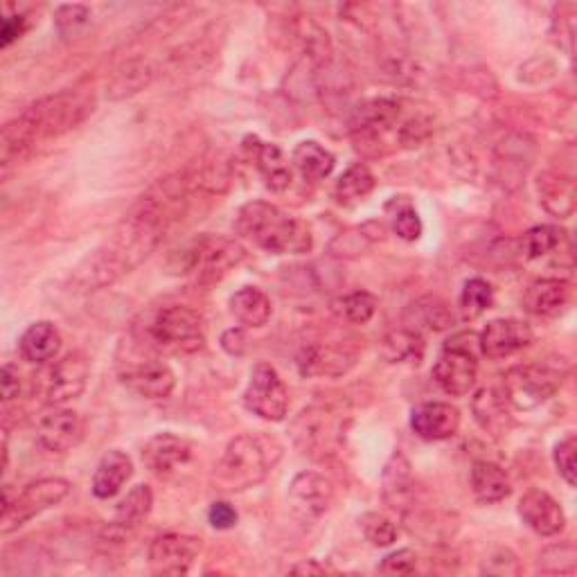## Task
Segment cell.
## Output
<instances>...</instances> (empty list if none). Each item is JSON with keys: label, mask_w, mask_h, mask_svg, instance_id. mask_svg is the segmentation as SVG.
<instances>
[{"label": "cell", "mask_w": 577, "mask_h": 577, "mask_svg": "<svg viewBox=\"0 0 577 577\" xmlns=\"http://www.w3.org/2000/svg\"><path fill=\"white\" fill-rule=\"evenodd\" d=\"M194 190L196 185L190 171H179L158 181L136 201L113 235L81 259L70 282L79 292H98L131 273L158 248L167 230L185 215Z\"/></svg>", "instance_id": "obj_1"}, {"label": "cell", "mask_w": 577, "mask_h": 577, "mask_svg": "<svg viewBox=\"0 0 577 577\" xmlns=\"http://www.w3.org/2000/svg\"><path fill=\"white\" fill-rule=\"evenodd\" d=\"M93 98L79 91L48 95L18 113L0 133V163L10 167L30 156L39 144L77 129L93 113Z\"/></svg>", "instance_id": "obj_2"}, {"label": "cell", "mask_w": 577, "mask_h": 577, "mask_svg": "<svg viewBox=\"0 0 577 577\" xmlns=\"http://www.w3.org/2000/svg\"><path fill=\"white\" fill-rule=\"evenodd\" d=\"M235 230L253 246L273 255L305 253L311 248L309 228L267 201H251L242 206Z\"/></svg>", "instance_id": "obj_3"}, {"label": "cell", "mask_w": 577, "mask_h": 577, "mask_svg": "<svg viewBox=\"0 0 577 577\" xmlns=\"http://www.w3.org/2000/svg\"><path fill=\"white\" fill-rule=\"evenodd\" d=\"M280 456L282 447L275 438L242 433L228 443L215 472V483L223 492H244L269 476Z\"/></svg>", "instance_id": "obj_4"}, {"label": "cell", "mask_w": 577, "mask_h": 577, "mask_svg": "<svg viewBox=\"0 0 577 577\" xmlns=\"http://www.w3.org/2000/svg\"><path fill=\"white\" fill-rule=\"evenodd\" d=\"M246 257V248L230 238H198L171 253L167 269L175 275H194L196 284L210 286L223 280Z\"/></svg>", "instance_id": "obj_5"}, {"label": "cell", "mask_w": 577, "mask_h": 577, "mask_svg": "<svg viewBox=\"0 0 577 577\" xmlns=\"http://www.w3.org/2000/svg\"><path fill=\"white\" fill-rule=\"evenodd\" d=\"M144 334L154 348L175 355H194L206 345L204 319L183 305L158 309L144 328Z\"/></svg>", "instance_id": "obj_6"}, {"label": "cell", "mask_w": 577, "mask_h": 577, "mask_svg": "<svg viewBox=\"0 0 577 577\" xmlns=\"http://www.w3.org/2000/svg\"><path fill=\"white\" fill-rule=\"evenodd\" d=\"M70 495V483L66 478H41L25 485L21 492L12 485L3 487V514H0V533L10 535L25 526L41 512L60 505Z\"/></svg>", "instance_id": "obj_7"}, {"label": "cell", "mask_w": 577, "mask_h": 577, "mask_svg": "<svg viewBox=\"0 0 577 577\" xmlns=\"http://www.w3.org/2000/svg\"><path fill=\"white\" fill-rule=\"evenodd\" d=\"M478 338L472 332L453 334L433 366V380L451 397H465L478 377Z\"/></svg>", "instance_id": "obj_8"}, {"label": "cell", "mask_w": 577, "mask_h": 577, "mask_svg": "<svg viewBox=\"0 0 577 577\" xmlns=\"http://www.w3.org/2000/svg\"><path fill=\"white\" fill-rule=\"evenodd\" d=\"M564 382V374L548 363L514 366L503 377V397L516 411H533L551 399Z\"/></svg>", "instance_id": "obj_9"}, {"label": "cell", "mask_w": 577, "mask_h": 577, "mask_svg": "<svg viewBox=\"0 0 577 577\" xmlns=\"http://www.w3.org/2000/svg\"><path fill=\"white\" fill-rule=\"evenodd\" d=\"M343 415L332 407H309L292 424L296 447L311 458H328L336 453L345 438Z\"/></svg>", "instance_id": "obj_10"}, {"label": "cell", "mask_w": 577, "mask_h": 577, "mask_svg": "<svg viewBox=\"0 0 577 577\" xmlns=\"http://www.w3.org/2000/svg\"><path fill=\"white\" fill-rule=\"evenodd\" d=\"M89 372L91 368L86 357L70 352L41 372L37 388L48 407H64V403L77 399L84 393L86 382H89Z\"/></svg>", "instance_id": "obj_11"}, {"label": "cell", "mask_w": 577, "mask_h": 577, "mask_svg": "<svg viewBox=\"0 0 577 577\" xmlns=\"http://www.w3.org/2000/svg\"><path fill=\"white\" fill-rule=\"evenodd\" d=\"M244 407L267 422H282L288 411V390L269 363H257L244 390Z\"/></svg>", "instance_id": "obj_12"}, {"label": "cell", "mask_w": 577, "mask_h": 577, "mask_svg": "<svg viewBox=\"0 0 577 577\" xmlns=\"http://www.w3.org/2000/svg\"><path fill=\"white\" fill-rule=\"evenodd\" d=\"M201 548L204 543L194 535H158L150 546V566L156 575H185L194 566Z\"/></svg>", "instance_id": "obj_13"}, {"label": "cell", "mask_w": 577, "mask_h": 577, "mask_svg": "<svg viewBox=\"0 0 577 577\" xmlns=\"http://www.w3.org/2000/svg\"><path fill=\"white\" fill-rule=\"evenodd\" d=\"M298 372L303 377H343L348 374L355 363L357 355L336 343H316L307 345L298 355Z\"/></svg>", "instance_id": "obj_14"}, {"label": "cell", "mask_w": 577, "mask_h": 577, "mask_svg": "<svg viewBox=\"0 0 577 577\" xmlns=\"http://www.w3.org/2000/svg\"><path fill=\"white\" fill-rule=\"evenodd\" d=\"M533 338V328L526 321L497 319L480 332L478 348L487 359H505L528 348Z\"/></svg>", "instance_id": "obj_15"}, {"label": "cell", "mask_w": 577, "mask_h": 577, "mask_svg": "<svg viewBox=\"0 0 577 577\" xmlns=\"http://www.w3.org/2000/svg\"><path fill=\"white\" fill-rule=\"evenodd\" d=\"M288 501L303 518H319L334 501V483L319 472H300L288 485Z\"/></svg>", "instance_id": "obj_16"}, {"label": "cell", "mask_w": 577, "mask_h": 577, "mask_svg": "<svg viewBox=\"0 0 577 577\" xmlns=\"http://www.w3.org/2000/svg\"><path fill=\"white\" fill-rule=\"evenodd\" d=\"M192 456L194 447L185 438L175 436V433H158L142 447L144 467L161 478L177 474L190 463Z\"/></svg>", "instance_id": "obj_17"}, {"label": "cell", "mask_w": 577, "mask_h": 577, "mask_svg": "<svg viewBox=\"0 0 577 577\" xmlns=\"http://www.w3.org/2000/svg\"><path fill=\"white\" fill-rule=\"evenodd\" d=\"M120 377L123 384L142 399H167L177 386L175 372L158 359H142L131 363Z\"/></svg>", "instance_id": "obj_18"}, {"label": "cell", "mask_w": 577, "mask_h": 577, "mask_svg": "<svg viewBox=\"0 0 577 577\" xmlns=\"http://www.w3.org/2000/svg\"><path fill=\"white\" fill-rule=\"evenodd\" d=\"M84 436L81 418L64 407H52L37 424V443L50 453H66Z\"/></svg>", "instance_id": "obj_19"}, {"label": "cell", "mask_w": 577, "mask_h": 577, "mask_svg": "<svg viewBox=\"0 0 577 577\" xmlns=\"http://www.w3.org/2000/svg\"><path fill=\"white\" fill-rule=\"evenodd\" d=\"M518 516L539 537H555L566 528V514L562 505L541 489H530L518 501Z\"/></svg>", "instance_id": "obj_20"}, {"label": "cell", "mask_w": 577, "mask_h": 577, "mask_svg": "<svg viewBox=\"0 0 577 577\" xmlns=\"http://www.w3.org/2000/svg\"><path fill=\"white\" fill-rule=\"evenodd\" d=\"M411 428L428 443L449 440L460 428V411L447 401H424L411 413Z\"/></svg>", "instance_id": "obj_21"}, {"label": "cell", "mask_w": 577, "mask_h": 577, "mask_svg": "<svg viewBox=\"0 0 577 577\" xmlns=\"http://www.w3.org/2000/svg\"><path fill=\"white\" fill-rule=\"evenodd\" d=\"M152 505H154L152 489L148 485H136L131 492L118 503V508H115V516L108 524V528L104 530V535L115 543L125 541L144 522V518H148V514L152 512Z\"/></svg>", "instance_id": "obj_22"}, {"label": "cell", "mask_w": 577, "mask_h": 577, "mask_svg": "<svg viewBox=\"0 0 577 577\" xmlns=\"http://www.w3.org/2000/svg\"><path fill=\"white\" fill-rule=\"evenodd\" d=\"M382 495L384 501L390 505V510L395 512H409V508L413 505L415 499V478L411 472V463L409 458L395 451L390 456V460L384 467L382 474Z\"/></svg>", "instance_id": "obj_23"}, {"label": "cell", "mask_w": 577, "mask_h": 577, "mask_svg": "<svg viewBox=\"0 0 577 577\" xmlns=\"http://www.w3.org/2000/svg\"><path fill=\"white\" fill-rule=\"evenodd\" d=\"M131 474H133V463H131V458L125 451L113 449V451L104 453L102 460L98 463L95 474H93V495H95V499L108 501L115 495H120V489L131 478Z\"/></svg>", "instance_id": "obj_24"}, {"label": "cell", "mask_w": 577, "mask_h": 577, "mask_svg": "<svg viewBox=\"0 0 577 577\" xmlns=\"http://www.w3.org/2000/svg\"><path fill=\"white\" fill-rule=\"evenodd\" d=\"M399 118V102L374 98L357 104L350 113V129L363 136H377L390 129Z\"/></svg>", "instance_id": "obj_25"}, {"label": "cell", "mask_w": 577, "mask_h": 577, "mask_svg": "<svg viewBox=\"0 0 577 577\" xmlns=\"http://www.w3.org/2000/svg\"><path fill=\"white\" fill-rule=\"evenodd\" d=\"M570 298V284L560 278H541L524 294V307L533 316H557Z\"/></svg>", "instance_id": "obj_26"}, {"label": "cell", "mask_w": 577, "mask_h": 577, "mask_svg": "<svg viewBox=\"0 0 577 577\" xmlns=\"http://www.w3.org/2000/svg\"><path fill=\"white\" fill-rule=\"evenodd\" d=\"M541 206L553 217L568 219L575 213V181L562 171H543L537 179Z\"/></svg>", "instance_id": "obj_27"}, {"label": "cell", "mask_w": 577, "mask_h": 577, "mask_svg": "<svg viewBox=\"0 0 577 577\" xmlns=\"http://www.w3.org/2000/svg\"><path fill=\"white\" fill-rule=\"evenodd\" d=\"M251 142L253 148L246 144V150H251V156L255 158V165L259 169V175H262L267 188L273 192H282L292 185V165H288L286 156L282 154L278 144L259 142L257 138H251Z\"/></svg>", "instance_id": "obj_28"}, {"label": "cell", "mask_w": 577, "mask_h": 577, "mask_svg": "<svg viewBox=\"0 0 577 577\" xmlns=\"http://www.w3.org/2000/svg\"><path fill=\"white\" fill-rule=\"evenodd\" d=\"M21 357L35 366L50 363L62 350V334L50 321H39L21 336Z\"/></svg>", "instance_id": "obj_29"}, {"label": "cell", "mask_w": 577, "mask_h": 577, "mask_svg": "<svg viewBox=\"0 0 577 577\" xmlns=\"http://www.w3.org/2000/svg\"><path fill=\"white\" fill-rule=\"evenodd\" d=\"M505 403L508 399L495 388H480L474 395V401H472L474 420L492 438L503 436V433L510 428V413H508Z\"/></svg>", "instance_id": "obj_30"}, {"label": "cell", "mask_w": 577, "mask_h": 577, "mask_svg": "<svg viewBox=\"0 0 577 577\" xmlns=\"http://www.w3.org/2000/svg\"><path fill=\"white\" fill-rule=\"evenodd\" d=\"M230 313L244 328H265L271 319L273 307L269 296L257 286H242L240 292L230 298Z\"/></svg>", "instance_id": "obj_31"}, {"label": "cell", "mask_w": 577, "mask_h": 577, "mask_svg": "<svg viewBox=\"0 0 577 577\" xmlns=\"http://www.w3.org/2000/svg\"><path fill=\"white\" fill-rule=\"evenodd\" d=\"M154 77H156V66L150 60H144V56H138V60L127 62L113 75V79L106 86V95L111 100H125L129 95L140 93L142 89H148Z\"/></svg>", "instance_id": "obj_32"}, {"label": "cell", "mask_w": 577, "mask_h": 577, "mask_svg": "<svg viewBox=\"0 0 577 577\" xmlns=\"http://www.w3.org/2000/svg\"><path fill=\"white\" fill-rule=\"evenodd\" d=\"M403 321H407V325H411L409 330L413 332H420V330L443 332V330H449L456 319H453L451 307L443 298L424 296L407 309Z\"/></svg>", "instance_id": "obj_33"}, {"label": "cell", "mask_w": 577, "mask_h": 577, "mask_svg": "<svg viewBox=\"0 0 577 577\" xmlns=\"http://www.w3.org/2000/svg\"><path fill=\"white\" fill-rule=\"evenodd\" d=\"M472 489L480 503H501L510 497L512 483L503 467L480 460L472 467Z\"/></svg>", "instance_id": "obj_34"}, {"label": "cell", "mask_w": 577, "mask_h": 577, "mask_svg": "<svg viewBox=\"0 0 577 577\" xmlns=\"http://www.w3.org/2000/svg\"><path fill=\"white\" fill-rule=\"evenodd\" d=\"M292 163H294V167L298 169V175L305 181L316 183V181H323V179H328L332 175L336 161H334L332 152L321 148L319 142L305 140L294 150Z\"/></svg>", "instance_id": "obj_35"}, {"label": "cell", "mask_w": 577, "mask_h": 577, "mask_svg": "<svg viewBox=\"0 0 577 577\" xmlns=\"http://www.w3.org/2000/svg\"><path fill=\"white\" fill-rule=\"evenodd\" d=\"M380 352L388 363H420L424 357V341L420 332L409 328L395 330L384 336Z\"/></svg>", "instance_id": "obj_36"}, {"label": "cell", "mask_w": 577, "mask_h": 577, "mask_svg": "<svg viewBox=\"0 0 577 577\" xmlns=\"http://www.w3.org/2000/svg\"><path fill=\"white\" fill-rule=\"evenodd\" d=\"M374 190V177L372 171L357 163L352 167H348L341 175V179L334 185V198L336 204L341 206H355L359 201H363L370 192Z\"/></svg>", "instance_id": "obj_37"}, {"label": "cell", "mask_w": 577, "mask_h": 577, "mask_svg": "<svg viewBox=\"0 0 577 577\" xmlns=\"http://www.w3.org/2000/svg\"><path fill=\"white\" fill-rule=\"evenodd\" d=\"M386 210L390 213V221H393V230L395 235L403 242H415L422 235V221L418 210L413 208L411 201L407 196H395L390 204L386 206Z\"/></svg>", "instance_id": "obj_38"}, {"label": "cell", "mask_w": 577, "mask_h": 577, "mask_svg": "<svg viewBox=\"0 0 577 577\" xmlns=\"http://www.w3.org/2000/svg\"><path fill=\"white\" fill-rule=\"evenodd\" d=\"M564 230L557 226H535L522 240V253L528 259H541L546 255L555 253L564 242Z\"/></svg>", "instance_id": "obj_39"}, {"label": "cell", "mask_w": 577, "mask_h": 577, "mask_svg": "<svg viewBox=\"0 0 577 577\" xmlns=\"http://www.w3.org/2000/svg\"><path fill=\"white\" fill-rule=\"evenodd\" d=\"M332 309L336 316L352 325H366L374 316V311H377V298L368 292H355L338 298Z\"/></svg>", "instance_id": "obj_40"}, {"label": "cell", "mask_w": 577, "mask_h": 577, "mask_svg": "<svg viewBox=\"0 0 577 577\" xmlns=\"http://www.w3.org/2000/svg\"><path fill=\"white\" fill-rule=\"evenodd\" d=\"M495 288L483 278H472L465 282L463 294H460V311L465 319H478L483 311L492 307Z\"/></svg>", "instance_id": "obj_41"}, {"label": "cell", "mask_w": 577, "mask_h": 577, "mask_svg": "<svg viewBox=\"0 0 577 577\" xmlns=\"http://www.w3.org/2000/svg\"><path fill=\"white\" fill-rule=\"evenodd\" d=\"M359 524H361V530H363L366 539L372 546L386 548V546H393L397 541V526L390 522L388 516H384L380 512L363 514Z\"/></svg>", "instance_id": "obj_42"}, {"label": "cell", "mask_w": 577, "mask_h": 577, "mask_svg": "<svg viewBox=\"0 0 577 577\" xmlns=\"http://www.w3.org/2000/svg\"><path fill=\"white\" fill-rule=\"evenodd\" d=\"M543 573H573L577 566V548L570 541L555 543L539 555Z\"/></svg>", "instance_id": "obj_43"}, {"label": "cell", "mask_w": 577, "mask_h": 577, "mask_svg": "<svg viewBox=\"0 0 577 577\" xmlns=\"http://www.w3.org/2000/svg\"><path fill=\"white\" fill-rule=\"evenodd\" d=\"M91 23V10L86 5H62L54 14V25L64 39L77 37Z\"/></svg>", "instance_id": "obj_44"}, {"label": "cell", "mask_w": 577, "mask_h": 577, "mask_svg": "<svg viewBox=\"0 0 577 577\" xmlns=\"http://www.w3.org/2000/svg\"><path fill=\"white\" fill-rule=\"evenodd\" d=\"M575 451H577V440L570 433V436H566L564 440L557 443L555 447V465H557V472L560 476L566 480V485L575 487Z\"/></svg>", "instance_id": "obj_45"}, {"label": "cell", "mask_w": 577, "mask_h": 577, "mask_svg": "<svg viewBox=\"0 0 577 577\" xmlns=\"http://www.w3.org/2000/svg\"><path fill=\"white\" fill-rule=\"evenodd\" d=\"M431 133H433V123L424 118V115H415V118L399 127V142L403 148H420Z\"/></svg>", "instance_id": "obj_46"}, {"label": "cell", "mask_w": 577, "mask_h": 577, "mask_svg": "<svg viewBox=\"0 0 577 577\" xmlns=\"http://www.w3.org/2000/svg\"><path fill=\"white\" fill-rule=\"evenodd\" d=\"M415 566H418V555L413 551H409V548H401V551L390 553L382 562L380 570L384 575H409L415 570Z\"/></svg>", "instance_id": "obj_47"}, {"label": "cell", "mask_w": 577, "mask_h": 577, "mask_svg": "<svg viewBox=\"0 0 577 577\" xmlns=\"http://www.w3.org/2000/svg\"><path fill=\"white\" fill-rule=\"evenodd\" d=\"M238 510L226 503V501H217L210 505L208 510V522L213 528L217 530H230V528H235L238 526Z\"/></svg>", "instance_id": "obj_48"}, {"label": "cell", "mask_w": 577, "mask_h": 577, "mask_svg": "<svg viewBox=\"0 0 577 577\" xmlns=\"http://www.w3.org/2000/svg\"><path fill=\"white\" fill-rule=\"evenodd\" d=\"M25 30H27V23H25V18L21 14L5 16L3 18V33H0V46L10 48L16 39L23 37Z\"/></svg>", "instance_id": "obj_49"}, {"label": "cell", "mask_w": 577, "mask_h": 577, "mask_svg": "<svg viewBox=\"0 0 577 577\" xmlns=\"http://www.w3.org/2000/svg\"><path fill=\"white\" fill-rule=\"evenodd\" d=\"M0 384H3V401L10 403L18 397L21 393V374L14 366L5 363L3 366V372H0Z\"/></svg>", "instance_id": "obj_50"}, {"label": "cell", "mask_w": 577, "mask_h": 577, "mask_svg": "<svg viewBox=\"0 0 577 577\" xmlns=\"http://www.w3.org/2000/svg\"><path fill=\"white\" fill-rule=\"evenodd\" d=\"M221 348L228 352V355H242L246 350V336L242 330H228L223 332L221 336Z\"/></svg>", "instance_id": "obj_51"}, {"label": "cell", "mask_w": 577, "mask_h": 577, "mask_svg": "<svg viewBox=\"0 0 577 577\" xmlns=\"http://www.w3.org/2000/svg\"><path fill=\"white\" fill-rule=\"evenodd\" d=\"M292 573H296V575H323L325 566H321L316 560H309V562H303V564L294 566Z\"/></svg>", "instance_id": "obj_52"}]
</instances>
